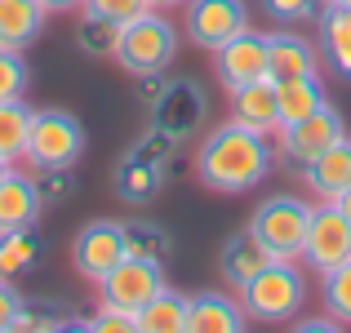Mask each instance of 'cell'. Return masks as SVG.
<instances>
[{"instance_id":"6da1fadb","label":"cell","mask_w":351,"mask_h":333,"mask_svg":"<svg viewBox=\"0 0 351 333\" xmlns=\"http://www.w3.org/2000/svg\"><path fill=\"white\" fill-rule=\"evenodd\" d=\"M196 173L209 191H249L271 173V143L267 134L240 125V120H227L214 134L200 143L196 156Z\"/></svg>"},{"instance_id":"7a4b0ae2","label":"cell","mask_w":351,"mask_h":333,"mask_svg":"<svg viewBox=\"0 0 351 333\" xmlns=\"http://www.w3.org/2000/svg\"><path fill=\"white\" fill-rule=\"evenodd\" d=\"M173 53H178V32H173V23L165 18V9H152V14H143V18L120 27L112 58L129 76L147 80V76H160L173 62Z\"/></svg>"},{"instance_id":"3957f363","label":"cell","mask_w":351,"mask_h":333,"mask_svg":"<svg viewBox=\"0 0 351 333\" xmlns=\"http://www.w3.org/2000/svg\"><path fill=\"white\" fill-rule=\"evenodd\" d=\"M302 302H307V280H302L298 262H271L240 289L245 316L263 320V325H285V320H293L302 311Z\"/></svg>"},{"instance_id":"277c9868","label":"cell","mask_w":351,"mask_h":333,"mask_svg":"<svg viewBox=\"0 0 351 333\" xmlns=\"http://www.w3.org/2000/svg\"><path fill=\"white\" fill-rule=\"evenodd\" d=\"M85 151V129L71 111L45 107L32 116V134H27V156L36 173H67Z\"/></svg>"},{"instance_id":"5b68a950","label":"cell","mask_w":351,"mask_h":333,"mask_svg":"<svg viewBox=\"0 0 351 333\" xmlns=\"http://www.w3.org/2000/svg\"><path fill=\"white\" fill-rule=\"evenodd\" d=\"M307 222H311V205H302L298 196H271L254 209L249 231L267 245V254H271L276 262H302Z\"/></svg>"},{"instance_id":"8992f818","label":"cell","mask_w":351,"mask_h":333,"mask_svg":"<svg viewBox=\"0 0 351 333\" xmlns=\"http://www.w3.org/2000/svg\"><path fill=\"white\" fill-rule=\"evenodd\" d=\"M165 289V271H160V258H143V254H129L125 262H116V271H107L98 280V293H103L107 307L120 311H143L156 293Z\"/></svg>"},{"instance_id":"52a82bcc","label":"cell","mask_w":351,"mask_h":333,"mask_svg":"<svg viewBox=\"0 0 351 333\" xmlns=\"http://www.w3.org/2000/svg\"><path fill=\"white\" fill-rule=\"evenodd\" d=\"M351 258V222L334 200H320L311 209L307 222V245H302V262H311V271H334L338 262Z\"/></svg>"},{"instance_id":"ba28073f","label":"cell","mask_w":351,"mask_h":333,"mask_svg":"<svg viewBox=\"0 0 351 333\" xmlns=\"http://www.w3.org/2000/svg\"><path fill=\"white\" fill-rule=\"evenodd\" d=\"M187 18V36L200 49H218L232 36H240L249 27V5L245 0H187L182 5Z\"/></svg>"},{"instance_id":"9c48e42d","label":"cell","mask_w":351,"mask_h":333,"mask_svg":"<svg viewBox=\"0 0 351 333\" xmlns=\"http://www.w3.org/2000/svg\"><path fill=\"white\" fill-rule=\"evenodd\" d=\"M214 71H218V80L227 85V94H236V89L271 76V67H267V32L245 27V32L232 36L227 45H218V49H214Z\"/></svg>"},{"instance_id":"30bf717a","label":"cell","mask_w":351,"mask_h":333,"mask_svg":"<svg viewBox=\"0 0 351 333\" xmlns=\"http://www.w3.org/2000/svg\"><path fill=\"white\" fill-rule=\"evenodd\" d=\"M129 258V227L120 222H89L76 236V249H71V262L85 280H103L107 271H116V262Z\"/></svg>"},{"instance_id":"8fae6325","label":"cell","mask_w":351,"mask_h":333,"mask_svg":"<svg viewBox=\"0 0 351 333\" xmlns=\"http://www.w3.org/2000/svg\"><path fill=\"white\" fill-rule=\"evenodd\" d=\"M338 138H347V120L325 103L320 111H311V116H302V120H293V125L280 129V151L289 156L293 164L307 169V164L316 160L320 151H329Z\"/></svg>"},{"instance_id":"7c38bea8","label":"cell","mask_w":351,"mask_h":333,"mask_svg":"<svg viewBox=\"0 0 351 333\" xmlns=\"http://www.w3.org/2000/svg\"><path fill=\"white\" fill-rule=\"evenodd\" d=\"M40 209H45L40 182L14 164V169L0 178V236H9V231H32L36 218H40Z\"/></svg>"},{"instance_id":"4fadbf2b","label":"cell","mask_w":351,"mask_h":333,"mask_svg":"<svg viewBox=\"0 0 351 333\" xmlns=\"http://www.w3.org/2000/svg\"><path fill=\"white\" fill-rule=\"evenodd\" d=\"M232 120H240V125L258 129V134H280V107H276V80L263 76L254 80V85L236 89L232 94Z\"/></svg>"},{"instance_id":"5bb4252c","label":"cell","mask_w":351,"mask_h":333,"mask_svg":"<svg viewBox=\"0 0 351 333\" xmlns=\"http://www.w3.org/2000/svg\"><path fill=\"white\" fill-rule=\"evenodd\" d=\"M307 187L316 191L320 200H338L351 187V138H338L329 151H320L316 160L302 169Z\"/></svg>"},{"instance_id":"9a60e30c","label":"cell","mask_w":351,"mask_h":333,"mask_svg":"<svg viewBox=\"0 0 351 333\" xmlns=\"http://www.w3.org/2000/svg\"><path fill=\"white\" fill-rule=\"evenodd\" d=\"M218 262H223V280L232 284V289H245V284L254 280L263 267H271L276 258L267 254V245L254 236V231H236V236L223 245V258H218Z\"/></svg>"},{"instance_id":"2e32d148","label":"cell","mask_w":351,"mask_h":333,"mask_svg":"<svg viewBox=\"0 0 351 333\" xmlns=\"http://www.w3.org/2000/svg\"><path fill=\"white\" fill-rule=\"evenodd\" d=\"M245 307L223 293H200L187 298V333H240L245 329Z\"/></svg>"},{"instance_id":"e0dca14e","label":"cell","mask_w":351,"mask_h":333,"mask_svg":"<svg viewBox=\"0 0 351 333\" xmlns=\"http://www.w3.org/2000/svg\"><path fill=\"white\" fill-rule=\"evenodd\" d=\"M267 67H271V80L311 76L316 71V45L302 40L298 32H267Z\"/></svg>"},{"instance_id":"ac0fdd59","label":"cell","mask_w":351,"mask_h":333,"mask_svg":"<svg viewBox=\"0 0 351 333\" xmlns=\"http://www.w3.org/2000/svg\"><path fill=\"white\" fill-rule=\"evenodd\" d=\"M49 9L40 0H0V45L5 49H27L45 32Z\"/></svg>"},{"instance_id":"d6986e66","label":"cell","mask_w":351,"mask_h":333,"mask_svg":"<svg viewBox=\"0 0 351 333\" xmlns=\"http://www.w3.org/2000/svg\"><path fill=\"white\" fill-rule=\"evenodd\" d=\"M320 49L334 62L338 76L351 80V5L338 0V5H320Z\"/></svg>"},{"instance_id":"ffe728a7","label":"cell","mask_w":351,"mask_h":333,"mask_svg":"<svg viewBox=\"0 0 351 333\" xmlns=\"http://www.w3.org/2000/svg\"><path fill=\"white\" fill-rule=\"evenodd\" d=\"M329 98H325V85L316 80V71L311 76H285L276 80V107H280V129L293 125V120L311 116V111H320Z\"/></svg>"},{"instance_id":"44dd1931","label":"cell","mask_w":351,"mask_h":333,"mask_svg":"<svg viewBox=\"0 0 351 333\" xmlns=\"http://www.w3.org/2000/svg\"><path fill=\"white\" fill-rule=\"evenodd\" d=\"M200 111H205V103H200V94L191 85H169L160 94V107H156V120H160V134L169 138H182L191 134V125L200 120Z\"/></svg>"},{"instance_id":"7402d4cb","label":"cell","mask_w":351,"mask_h":333,"mask_svg":"<svg viewBox=\"0 0 351 333\" xmlns=\"http://www.w3.org/2000/svg\"><path fill=\"white\" fill-rule=\"evenodd\" d=\"M138 333H187V298L165 284V289L138 311Z\"/></svg>"},{"instance_id":"603a6c76","label":"cell","mask_w":351,"mask_h":333,"mask_svg":"<svg viewBox=\"0 0 351 333\" xmlns=\"http://www.w3.org/2000/svg\"><path fill=\"white\" fill-rule=\"evenodd\" d=\"M32 116H36V111L27 107V98H9V103H0V160L18 164L27 156Z\"/></svg>"},{"instance_id":"cb8c5ba5","label":"cell","mask_w":351,"mask_h":333,"mask_svg":"<svg viewBox=\"0 0 351 333\" xmlns=\"http://www.w3.org/2000/svg\"><path fill=\"white\" fill-rule=\"evenodd\" d=\"M156 187H160V169H156L147 156H134V160L120 169V196H125L129 205H147V200L156 196Z\"/></svg>"},{"instance_id":"d4e9b609","label":"cell","mask_w":351,"mask_h":333,"mask_svg":"<svg viewBox=\"0 0 351 333\" xmlns=\"http://www.w3.org/2000/svg\"><path fill=\"white\" fill-rule=\"evenodd\" d=\"M36 236L32 231H9V236H0V280H14V275H23L27 267L36 262Z\"/></svg>"},{"instance_id":"484cf974","label":"cell","mask_w":351,"mask_h":333,"mask_svg":"<svg viewBox=\"0 0 351 333\" xmlns=\"http://www.w3.org/2000/svg\"><path fill=\"white\" fill-rule=\"evenodd\" d=\"M325 311L334 325H351V258L325 271Z\"/></svg>"},{"instance_id":"4316f807","label":"cell","mask_w":351,"mask_h":333,"mask_svg":"<svg viewBox=\"0 0 351 333\" xmlns=\"http://www.w3.org/2000/svg\"><path fill=\"white\" fill-rule=\"evenodd\" d=\"M152 0H85L80 5V14L85 18H103V23H116V27H125V23H134V18H143V14H152Z\"/></svg>"},{"instance_id":"83f0119b","label":"cell","mask_w":351,"mask_h":333,"mask_svg":"<svg viewBox=\"0 0 351 333\" xmlns=\"http://www.w3.org/2000/svg\"><path fill=\"white\" fill-rule=\"evenodd\" d=\"M27 80H32V71H27L23 49H5V45H0V103L23 98L27 94Z\"/></svg>"},{"instance_id":"f1b7e54d","label":"cell","mask_w":351,"mask_h":333,"mask_svg":"<svg viewBox=\"0 0 351 333\" xmlns=\"http://www.w3.org/2000/svg\"><path fill=\"white\" fill-rule=\"evenodd\" d=\"M85 329H94V333H138V316L134 311H120V307H98L94 316L85 320Z\"/></svg>"},{"instance_id":"f546056e","label":"cell","mask_w":351,"mask_h":333,"mask_svg":"<svg viewBox=\"0 0 351 333\" xmlns=\"http://www.w3.org/2000/svg\"><path fill=\"white\" fill-rule=\"evenodd\" d=\"M116 36H120V27L103 23V18H85V23H80V45H85L89 53H112Z\"/></svg>"},{"instance_id":"4dcf8cb0","label":"cell","mask_w":351,"mask_h":333,"mask_svg":"<svg viewBox=\"0 0 351 333\" xmlns=\"http://www.w3.org/2000/svg\"><path fill=\"white\" fill-rule=\"evenodd\" d=\"M263 9L276 23H302V18L320 14V0H263Z\"/></svg>"},{"instance_id":"1f68e13d","label":"cell","mask_w":351,"mask_h":333,"mask_svg":"<svg viewBox=\"0 0 351 333\" xmlns=\"http://www.w3.org/2000/svg\"><path fill=\"white\" fill-rule=\"evenodd\" d=\"M169 249V240L152 227H129V254H143V258H160Z\"/></svg>"},{"instance_id":"d6a6232c","label":"cell","mask_w":351,"mask_h":333,"mask_svg":"<svg viewBox=\"0 0 351 333\" xmlns=\"http://www.w3.org/2000/svg\"><path fill=\"white\" fill-rule=\"evenodd\" d=\"M18 311H23V293L14 289V280H0V333L14 329Z\"/></svg>"},{"instance_id":"836d02e7","label":"cell","mask_w":351,"mask_h":333,"mask_svg":"<svg viewBox=\"0 0 351 333\" xmlns=\"http://www.w3.org/2000/svg\"><path fill=\"white\" fill-rule=\"evenodd\" d=\"M45 9H49V14H76L80 5H85V0H40Z\"/></svg>"},{"instance_id":"e575fe53","label":"cell","mask_w":351,"mask_h":333,"mask_svg":"<svg viewBox=\"0 0 351 333\" xmlns=\"http://www.w3.org/2000/svg\"><path fill=\"white\" fill-rule=\"evenodd\" d=\"M334 205H338V209H343V214H347V222H351V187H347V191H343V196H338V200H334Z\"/></svg>"},{"instance_id":"d590c367","label":"cell","mask_w":351,"mask_h":333,"mask_svg":"<svg viewBox=\"0 0 351 333\" xmlns=\"http://www.w3.org/2000/svg\"><path fill=\"white\" fill-rule=\"evenodd\" d=\"M152 5H156V9H165V14H169V9H182V5H187V0H152Z\"/></svg>"},{"instance_id":"8d00e7d4","label":"cell","mask_w":351,"mask_h":333,"mask_svg":"<svg viewBox=\"0 0 351 333\" xmlns=\"http://www.w3.org/2000/svg\"><path fill=\"white\" fill-rule=\"evenodd\" d=\"M9 169H14V164H9V160H0V178H5V173H9Z\"/></svg>"},{"instance_id":"74e56055","label":"cell","mask_w":351,"mask_h":333,"mask_svg":"<svg viewBox=\"0 0 351 333\" xmlns=\"http://www.w3.org/2000/svg\"><path fill=\"white\" fill-rule=\"evenodd\" d=\"M320 5H338V0H320Z\"/></svg>"},{"instance_id":"f35d334b","label":"cell","mask_w":351,"mask_h":333,"mask_svg":"<svg viewBox=\"0 0 351 333\" xmlns=\"http://www.w3.org/2000/svg\"><path fill=\"white\" fill-rule=\"evenodd\" d=\"M347 5H351V0H347Z\"/></svg>"}]
</instances>
